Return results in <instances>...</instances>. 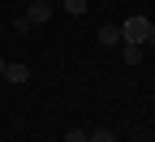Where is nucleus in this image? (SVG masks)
I'll use <instances>...</instances> for the list:
<instances>
[{
	"label": "nucleus",
	"mask_w": 155,
	"mask_h": 142,
	"mask_svg": "<svg viewBox=\"0 0 155 142\" xmlns=\"http://www.w3.org/2000/svg\"><path fill=\"white\" fill-rule=\"evenodd\" d=\"M147 35H151V17H129V22L121 26V39H125V43H147Z\"/></svg>",
	"instance_id": "obj_1"
},
{
	"label": "nucleus",
	"mask_w": 155,
	"mask_h": 142,
	"mask_svg": "<svg viewBox=\"0 0 155 142\" xmlns=\"http://www.w3.org/2000/svg\"><path fill=\"white\" fill-rule=\"evenodd\" d=\"M48 17H52V5H48V0H35V5L26 9V22H30V26H43Z\"/></svg>",
	"instance_id": "obj_2"
},
{
	"label": "nucleus",
	"mask_w": 155,
	"mask_h": 142,
	"mask_svg": "<svg viewBox=\"0 0 155 142\" xmlns=\"http://www.w3.org/2000/svg\"><path fill=\"white\" fill-rule=\"evenodd\" d=\"M99 43H104V48L121 43V26H99Z\"/></svg>",
	"instance_id": "obj_3"
},
{
	"label": "nucleus",
	"mask_w": 155,
	"mask_h": 142,
	"mask_svg": "<svg viewBox=\"0 0 155 142\" xmlns=\"http://www.w3.org/2000/svg\"><path fill=\"white\" fill-rule=\"evenodd\" d=\"M5 78H9V82H26L30 69H26V65H5Z\"/></svg>",
	"instance_id": "obj_4"
},
{
	"label": "nucleus",
	"mask_w": 155,
	"mask_h": 142,
	"mask_svg": "<svg viewBox=\"0 0 155 142\" xmlns=\"http://www.w3.org/2000/svg\"><path fill=\"white\" fill-rule=\"evenodd\" d=\"M138 60H142V48L138 43H125V65H138Z\"/></svg>",
	"instance_id": "obj_5"
},
{
	"label": "nucleus",
	"mask_w": 155,
	"mask_h": 142,
	"mask_svg": "<svg viewBox=\"0 0 155 142\" xmlns=\"http://www.w3.org/2000/svg\"><path fill=\"white\" fill-rule=\"evenodd\" d=\"M86 142H116V134L112 129H95V134H86Z\"/></svg>",
	"instance_id": "obj_6"
},
{
	"label": "nucleus",
	"mask_w": 155,
	"mask_h": 142,
	"mask_svg": "<svg viewBox=\"0 0 155 142\" xmlns=\"http://www.w3.org/2000/svg\"><path fill=\"white\" fill-rule=\"evenodd\" d=\"M86 5H91V0H65V9H69V13H86Z\"/></svg>",
	"instance_id": "obj_7"
},
{
	"label": "nucleus",
	"mask_w": 155,
	"mask_h": 142,
	"mask_svg": "<svg viewBox=\"0 0 155 142\" xmlns=\"http://www.w3.org/2000/svg\"><path fill=\"white\" fill-rule=\"evenodd\" d=\"M65 142H86V129H69V134H65Z\"/></svg>",
	"instance_id": "obj_8"
},
{
	"label": "nucleus",
	"mask_w": 155,
	"mask_h": 142,
	"mask_svg": "<svg viewBox=\"0 0 155 142\" xmlns=\"http://www.w3.org/2000/svg\"><path fill=\"white\" fill-rule=\"evenodd\" d=\"M147 43H151V48H155V22H151V35H147Z\"/></svg>",
	"instance_id": "obj_9"
},
{
	"label": "nucleus",
	"mask_w": 155,
	"mask_h": 142,
	"mask_svg": "<svg viewBox=\"0 0 155 142\" xmlns=\"http://www.w3.org/2000/svg\"><path fill=\"white\" fill-rule=\"evenodd\" d=\"M5 65H9V60H5V56H0V78H5Z\"/></svg>",
	"instance_id": "obj_10"
}]
</instances>
